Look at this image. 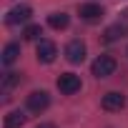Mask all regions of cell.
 Masks as SVG:
<instances>
[{"instance_id": "30bf717a", "label": "cell", "mask_w": 128, "mask_h": 128, "mask_svg": "<svg viewBox=\"0 0 128 128\" xmlns=\"http://www.w3.org/2000/svg\"><path fill=\"white\" fill-rule=\"evenodd\" d=\"M68 23H70V18H68L66 13H53V15H48V25H50L53 30H66Z\"/></svg>"}, {"instance_id": "8992f818", "label": "cell", "mask_w": 128, "mask_h": 128, "mask_svg": "<svg viewBox=\"0 0 128 128\" xmlns=\"http://www.w3.org/2000/svg\"><path fill=\"white\" fill-rule=\"evenodd\" d=\"M66 58H68L70 63H83V58H86V45H83L80 40H70V43L66 45Z\"/></svg>"}, {"instance_id": "8fae6325", "label": "cell", "mask_w": 128, "mask_h": 128, "mask_svg": "<svg viewBox=\"0 0 128 128\" xmlns=\"http://www.w3.org/2000/svg\"><path fill=\"white\" fill-rule=\"evenodd\" d=\"M18 55H20V45L18 43H8L5 50H3V66H13L18 60Z\"/></svg>"}, {"instance_id": "4fadbf2b", "label": "cell", "mask_w": 128, "mask_h": 128, "mask_svg": "<svg viewBox=\"0 0 128 128\" xmlns=\"http://www.w3.org/2000/svg\"><path fill=\"white\" fill-rule=\"evenodd\" d=\"M23 35H25V40H38L43 35V30H40V25H28Z\"/></svg>"}, {"instance_id": "52a82bcc", "label": "cell", "mask_w": 128, "mask_h": 128, "mask_svg": "<svg viewBox=\"0 0 128 128\" xmlns=\"http://www.w3.org/2000/svg\"><path fill=\"white\" fill-rule=\"evenodd\" d=\"M100 106H103V110H120L123 106H126V96L123 93H106L103 96V100H100Z\"/></svg>"}, {"instance_id": "7a4b0ae2", "label": "cell", "mask_w": 128, "mask_h": 128, "mask_svg": "<svg viewBox=\"0 0 128 128\" xmlns=\"http://www.w3.org/2000/svg\"><path fill=\"white\" fill-rule=\"evenodd\" d=\"M58 90H60L63 96L78 93V90H80V78H78L76 73H63V76L58 78Z\"/></svg>"}, {"instance_id": "277c9868", "label": "cell", "mask_w": 128, "mask_h": 128, "mask_svg": "<svg viewBox=\"0 0 128 128\" xmlns=\"http://www.w3.org/2000/svg\"><path fill=\"white\" fill-rule=\"evenodd\" d=\"M30 15H33L30 5H15V8L5 15V23H8V25H20V23H28Z\"/></svg>"}, {"instance_id": "ba28073f", "label": "cell", "mask_w": 128, "mask_h": 128, "mask_svg": "<svg viewBox=\"0 0 128 128\" xmlns=\"http://www.w3.org/2000/svg\"><path fill=\"white\" fill-rule=\"evenodd\" d=\"M78 13H80L83 20H100V18H103V8L96 5V3H86V5H80Z\"/></svg>"}, {"instance_id": "5b68a950", "label": "cell", "mask_w": 128, "mask_h": 128, "mask_svg": "<svg viewBox=\"0 0 128 128\" xmlns=\"http://www.w3.org/2000/svg\"><path fill=\"white\" fill-rule=\"evenodd\" d=\"M35 53H38V60H40V63H53L55 55H58V45H55L53 40H40Z\"/></svg>"}, {"instance_id": "7c38bea8", "label": "cell", "mask_w": 128, "mask_h": 128, "mask_svg": "<svg viewBox=\"0 0 128 128\" xmlns=\"http://www.w3.org/2000/svg\"><path fill=\"white\" fill-rule=\"evenodd\" d=\"M15 86H20V73H8V76L3 78V86H0V90H3V96L8 98L10 90H13Z\"/></svg>"}, {"instance_id": "6da1fadb", "label": "cell", "mask_w": 128, "mask_h": 128, "mask_svg": "<svg viewBox=\"0 0 128 128\" xmlns=\"http://www.w3.org/2000/svg\"><path fill=\"white\" fill-rule=\"evenodd\" d=\"M116 68H118V63L110 55H100L98 60H93V66H90V70H93L96 78H108V76L116 73Z\"/></svg>"}, {"instance_id": "5bb4252c", "label": "cell", "mask_w": 128, "mask_h": 128, "mask_svg": "<svg viewBox=\"0 0 128 128\" xmlns=\"http://www.w3.org/2000/svg\"><path fill=\"white\" fill-rule=\"evenodd\" d=\"M120 35H123V25H113V28H108V30H106V40H108V43L118 40Z\"/></svg>"}, {"instance_id": "3957f363", "label": "cell", "mask_w": 128, "mask_h": 128, "mask_svg": "<svg viewBox=\"0 0 128 128\" xmlns=\"http://www.w3.org/2000/svg\"><path fill=\"white\" fill-rule=\"evenodd\" d=\"M48 106H50V96L45 90H35L28 96V110L30 113H43Z\"/></svg>"}, {"instance_id": "9a60e30c", "label": "cell", "mask_w": 128, "mask_h": 128, "mask_svg": "<svg viewBox=\"0 0 128 128\" xmlns=\"http://www.w3.org/2000/svg\"><path fill=\"white\" fill-rule=\"evenodd\" d=\"M38 128H55V126H53V123H40Z\"/></svg>"}, {"instance_id": "9c48e42d", "label": "cell", "mask_w": 128, "mask_h": 128, "mask_svg": "<svg viewBox=\"0 0 128 128\" xmlns=\"http://www.w3.org/2000/svg\"><path fill=\"white\" fill-rule=\"evenodd\" d=\"M25 120H28V116H25L23 110H10V113L5 116L3 126H5V128H23V126H25Z\"/></svg>"}]
</instances>
